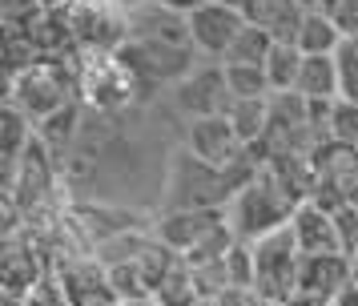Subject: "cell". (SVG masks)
<instances>
[{
	"label": "cell",
	"mask_w": 358,
	"mask_h": 306,
	"mask_svg": "<svg viewBox=\"0 0 358 306\" xmlns=\"http://www.w3.org/2000/svg\"><path fill=\"white\" fill-rule=\"evenodd\" d=\"M258 165L213 169L206 161H197L189 149H178L169 158V177H165V209H229L242 186L258 174Z\"/></svg>",
	"instance_id": "cell-1"
},
{
	"label": "cell",
	"mask_w": 358,
	"mask_h": 306,
	"mask_svg": "<svg viewBox=\"0 0 358 306\" xmlns=\"http://www.w3.org/2000/svg\"><path fill=\"white\" fill-rule=\"evenodd\" d=\"M294 209H298L294 197L258 165V174L250 177L242 186V193L229 202L226 218H229V230H234L238 242H258L266 234L282 230V225H290Z\"/></svg>",
	"instance_id": "cell-2"
},
{
	"label": "cell",
	"mask_w": 358,
	"mask_h": 306,
	"mask_svg": "<svg viewBox=\"0 0 358 306\" xmlns=\"http://www.w3.org/2000/svg\"><path fill=\"white\" fill-rule=\"evenodd\" d=\"M73 93H81V85H77V69H65V61H36L24 73L8 77V101L33 121H49L52 113L77 105Z\"/></svg>",
	"instance_id": "cell-3"
},
{
	"label": "cell",
	"mask_w": 358,
	"mask_h": 306,
	"mask_svg": "<svg viewBox=\"0 0 358 306\" xmlns=\"http://www.w3.org/2000/svg\"><path fill=\"white\" fill-rule=\"evenodd\" d=\"M250 270H254V290L274 306H286L298 298V270H302V250L294 242L290 225H282L266 238L250 242Z\"/></svg>",
	"instance_id": "cell-4"
},
{
	"label": "cell",
	"mask_w": 358,
	"mask_h": 306,
	"mask_svg": "<svg viewBox=\"0 0 358 306\" xmlns=\"http://www.w3.org/2000/svg\"><path fill=\"white\" fill-rule=\"evenodd\" d=\"M185 149L197 161H206L213 169H245V165H258V158L242 145V137L234 133L226 117H197L185 121Z\"/></svg>",
	"instance_id": "cell-5"
},
{
	"label": "cell",
	"mask_w": 358,
	"mask_h": 306,
	"mask_svg": "<svg viewBox=\"0 0 358 306\" xmlns=\"http://www.w3.org/2000/svg\"><path fill=\"white\" fill-rule=\"evenodd\" d=\"M173 105L185 121H197V117H226L234 97H229L226 85V69L217 61L210 64H197L185 81L173 85Z\"/></svg>",
	"instance_id": "cell-6"
},
{
	"label": "cell",
	"mask_w": 358,
	"mask_h": 306,
	"mask_svg": "<svg viewBox=\"0 0 358 306\" xmlns=\"http://www.w3.org/2000/svg\"><path fill=\"white\" fill-rule=\"evenodd\" d=\"M245 25H250V20H245L242 8L222 4V0H206L197 13H189V41H194L197 57L222 64L229 45L238 41V32H242Z\"/></svg>",
	"instance_id": "cell-7"
},
{
	"label": "cell",
	"mask_w": 358,
	"mask_h": 306,
	"mask_svg": "<svg viewBox=\"0 0 358 306\" xmlns=\"http://www.w3.org/2000/svg\"><path fill=\"white\" fill-rule=\"evenodd\" d=\"M290 234H294L302 254H346L342 250V238H338V225H334V209H326L314 197L294 209Z\"/></svg>",
	"instance_id": "cell-8"
},
{
	"label": "cell",
	"mask_w": 358,
	"mask_h": 306,
	"mask_svg": "<svg viewBox=\"0 0 358 306\" xmlns=\"http://www.w3.org/2000/svg\"><path fill=\"white\" fill-rule=\"evenodd\" d=\"M350 286V258L346 254H302L298 270V294L330 302Z\"/></svg>",
	"instance_id": "cell-9"
},
{
	"label": "cell",
	"mask_w": 358,
	"mask_h": 306,
	"mask_svg": "<svg viewBox=\"0 0 358 306\" xmlns=\"http://www.w3.org/2000/svg\"><path fill=\"white\" fill-rule=\"evenodd\" d=\"M69 306H117V294L109 286V274L97 262H73L57 274Z\"/></svg>",
	"instance_id": "cell-10"
},
{
	"label": "cell",
	"mask_w": 358,
	"mask_h": 306,
	"mask_svg": "<svg viewBox=\"0 0 358 306\" xmlns=\"http://www.w3.org/2000/svg\"><path fill=\"white\" fill-rule=\"evenodd\" d=\"M294 93L306 101H338L342 97V73H338V57H306Z\"/></svg>",
	"instance_id": "cell-11"
},
{
	"label": "cell",
	"mask_w": 358,
	"mask_h": 306,
	"mask_svg": "<svg viewBox=\"0 0 358 306\" xmlns=\"http://www.w3.org/2000/svg\"><path fill=\"white\" fill-rule=\"evenodd\" d=\"M270 109H274V97H258V101H234L226 113V121L234 125V133L242 137V145L254 153L266 133H270Z\"/></svg>",
	"instance_id": "cell-12"
},
{
	"label": "cell",
	"mask_w": 358,
	"mask_h": 306,
	"mask_svg": "<svg viewBox=\"0 0 358 306\" xmlns=\"http://www.w3.org/2000/svg\"><path fill=\"white\" fill-rule=\"evenodd\" d=\"M342 41L346 36L338 32V25L322 13H306L302 25H298V36H294V45L302 48L306 57H338Z\"/></svg>",
	"instance_id": "cell-13"
},
{
	"label": "cell",
	"mask_w": 358,
	"mask_h": 306,
	"mask_svg": "<svg viewBox=\"0 0 358 306\" xmlns=\"http://www.w3.org/2000/svg\"><path fill=\"white\" fill-rule=\"evenodd\" d=\"M302 61H306V53L294 45V41H274L270 57H266V77H270V89H274V93H294L298 73H302Z\"/></svg>",
	"instance_id": "cell-14"
},
{
	"label": "cell",
	"mask_w": 358,
	"mask_h": 306,
	"mask_svg": "<svg viewBox=\"0 0 358 306\" xmlns=\"http://www.w3.org/2000/svg\"><path fill=\"white\" fill-rule=\"evenodd\" d=\"M226 69V85L234 101H258V97H274L270 77L262 64H222Z\"/></svg>",
	"instance_id": "cell-15"
},
{
	"label": "cell",
	"mask_w": 358,
	"mask_h": 306,
	"mask_svg": "<svg viewBox=\"0 0 358 306\" xmlns=\"http://www.w3.org/2000/svg\"><path fill=\"white\" fill-rule=\"evenodd\" d=\"M270 48H274V36H270V32L258 29V25H245V29L238 32V41L229 45L222 64H262V69H266Z\"/></svg>",
	"instance_id": "cell-16"
},
{
	"label": "cell",
	"mask_w": 358,
	"mask_h": 306,
	"mask_svg": "<svg viewBox=\"0 0 358 306\" xmlns=\"http://www.w3.org/2000/svg\"><path fill=\"white\" fill-rule=\"evenodd\" d=\"M326 141H338V145H355L358 149V105L338 97L330 105V121H326Z\"/></svg>",
	"instance_id": "cell-17"
},
{
	"label": "cell",
	"mask_w": 358,
	"mask_h": 306,
	"mask_svg": "<svg viewBox=\"0 0 358 306\" xmlns=\"http://www.w3.org/2000/svg\"><path fill=\"white\" fill-rule=\"evenodd\" d=\"M338 73H342V97L358 105V36H346V41H342Z\"/></svg>",
	"instance_id": "cell-18"
},
{
	"label": "cell",
	"mask_w": 358,
	"mask_h": 306,
	"mask_svg": "<svg viewBox=\"0 0 358 306\" xmlns=\"http://www.w3.org/2000/svg\"><path fill=\"white\" fill-rule=\"evenodd\" d=\"M334 225H338V238L346 258L358 254V206H338L334 209Z\"/></svg>",
	"instance_id": "cell-19"
},
{
	"label": "cell",
	"mask_w": 358,
	"mask_h": 306,
	"mask_svg": "<svg viewBox=\"0 0 358 306\" xmlns=\"http://www.w3.org/2000/svg\"><path fill=\"white\" fill-rule=\"evenodd\" d=\"M330 20L338 25L342 36H358V0H338L334 13H330Z\"/></svg>",
	"instance_id": "cell-20"
},
{
	"label": "cell",
	"mask_w": 358,
	"mask_h": 306,
	"mask_svg": "<svg viewBox=\"0 0 358 306\" xmlns=\"http://www.w3.org/2000/svg\"><path fill=\"white\" fill-rule=\"evenodd\" d=\"M217 306H274L270 298H262L254 286H234L226 294H217Z\"/></svg>",
	"instance_id": "cell-21"
},
{
	"label": "cell",
	"mask_w": 358,
	"mask_h": 306,
	"mask_svg": "<svg viewBox=\"0 0 358 306\" xmlns=\"http://www.w3.org/2000/svg\"><path fill=\"white\" fill-rule=\"evenodd\" d=\"M162 8H169V13H181V16H189V13H197L206 0H157Z\"/></svg>",
	"instance_id": "cell-22"
},
{
	"label": "cell",
	"mask_w": 358,
	"mask_h": 306,
	"mask_svg": "<svg viewBox=\"0 0 358 306\" xmlns=\"http://www.w3.org/2000/svg\"><path fill=\"white\" fill-rule=\"evenodd\" d=\"M326 306H358V290H355V286H346L338 298H330Z\"/></svg>",
	"instance_id": "cell-23"
},
{
	"label": "cell",
	"mask_w": 358,
	"mask_h": 306,
	"mask_svg": "<svg viewBox=\"0 0 358 306\" xmlns=\"http://www.w3.org/2000/svg\"><path fill=\"white\" fill-rule=\"evenodd\" d=\"M286 306H326V302H318V298H306V294H298V298H290Z\"/></svg>",
	"instance_id": "cell-24"
},
{
	"label": "cell",
	"mask_w": 358,
	"mask_h": 306,
	"mask_svg": "<svg viewBox=\"0 0 358 306\" xmlns=\"http://www.w3.org/2000/svg\"><path fill=\"white\" fill-rule=\"evenodd\" d=\"M117 306H162L157 298H125V302H117Z\"/></svg>",
	"instance_id": "cell-25"
},
{
	"label": "cell",
	"mask_w": 358,
	"mask_h": 306,
	"mask_svg": "<svg viewBox=\"0 0 358 306\" xmlns=\"http://www.w3.org/2000/svg\"><path fill=\"white\" fill-rule=\"evenodd\" d=\"M350 286H355V290H358V254H355V258H350Z\"/></svg>",
	"instance_id": "cell-26"
},
{
	"label": "cell",
	"mask_w": 358,
	"mask_h": 306,
	"mask_svg": "<svg viewBox=\"0 0 358 306\" xmlns=\"http://www.w3.org/2000/svg\"><path fill=\"white\" fill-rule=\"evenodd\" d=\"M121 4H129V8H137V4H149V0H121Z\"/></svg>",
	"instance_id": "cell-27"
},
{
	"label": "cell",
	"mask_w": 358,
	"mask_h": 306,
	"mask_svg": "<svg viewBox=\"0 0 358 306\" xmlns=\"http://www.w3.org/2000/svg\"><path fill=\"white\" fill-rule=\"evenodd\" d=\"M222 4H234V8H245V0H222Z\"/></svg>",
	"instance_id": "cell-28"
},
{
	"label": "cell",
	"mask_w": 358,
	"mask_h": 306,
	"mask_svg": "<svg viewBox=\"0 0 358 306\" xmlns=\"http://www.w3.org/2000/svg\"><path fill=\"white\" fill-rule=\"evenodd\" d=\"M350 258H355V254H350Z\"/></svg>",
	"instance_id": "cell-29"
}]
</instances>
